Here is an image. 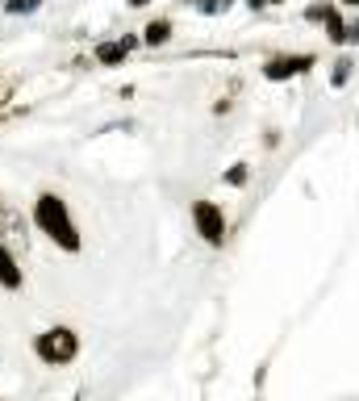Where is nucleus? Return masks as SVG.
<instances>
[{
    "label": "nucleus",
    "instance_id": "nucleus-1",
    "mask_svg": "<svg viewBox=\"0 0 359 401\" xmlns=\"http://www.w3.org/2000/svg\"><path fill=\"white\" fill-rule=\"evenodd\" d=\"M34 226L50 238V242H59L63 251H80L84 242H80V230H76V222H71V214H67V200L59 196V192H42L38 200H34Z\"/></svg>",
    "mask_w": 359,
    "mask_h": 401
},
{
    "label": "nucleus",
    "instance_id": "nucleus-2",
    "mask_svg": "<svg viewBox=\"0 0 359 401\" xmlns=\"http://www.w3.org/2000/svg\"><path fill=\"white\" fill-rule=\"evenodd\" d=\"M34 356H38L46 368H67V364H76V356H80V334H76L71 326H50V330H42V334L34 339Z\"/></svg>",
    "mask_w": 359,
    "mask_h": 401
},
{
    "label": "nucleus",
    "instance_id": "nucleus-3",
    "mask_svg": "<svg viewBox=\"0 0 359 401\" xmlns=\"http://www.w3.org/2000/svg\"><path fill=\"white\" fill-rule=\"evenodd\" d=\"M192 222H196V234L209 247L226 242V214H222V205H213V200H196V205H192Z\"/></svg>",
    "mask_w": 359,
    "mask_h": 401
},
{
    "label": "nucleus",
    "instance_id": "nucleus-4",
    "mask_svg": "<svg viewBox=\"0 0 359 401\" xmlns=\"http://www.w3.org/2000/svg\"><path fill=\"white\" fill-rule=\"evenodd\" d=\"M310 67H314V55H280V59H272L264 67V76L268 80H292V76L310 71Z\"/></svg>",
    "mask_w": 359,
    "mask_h": 401
},
{
    "label": "nucleus",
    "instance_id": "nucleus-5",
    "mask_svg": "<svg viewBox=\"0 0 359 401\" xmlns=\"http://www.w3.org/2000/svg\"><path fill=\"white\" fill-rule=\"evenodd\" d=\"M21 284H25V276H21V268L13 260V251L0 247V288H5V293H21Z\"/></svg>",
    "mask_w": 359,
    "mask_h": 401
},
{
    "label": "nucleus",
    "instance_id": "nucleus-6",
    "mask_svg": "<svg viewBox=\"0 0 359 401\" xmlns=\"http://www.w3.org/2000/svg\"><path fill=\"white\" fill-rule=\"evenodd\" d=\"M126 55H130L126 42H100V46H96V63H100V67H117Z\"/></svg>",
    "mask_w": 359,
    "mask_h": 401
},
{
    "label": "nucleus",
    "instance_id": "nucleus-7",
    "mask_svg": "<svg viewBox=\"0 0 359 401\" xmlns=\"http://www.w3.org/2000/svg\"><path fill=\"white\" fill-rule=\"evenodd\" d=\"M167 38H172V21H150V25L142 30V42H146V46H163Z\"/></svg>",
    "mask_w": 359,
    "mask_h": 401
},
{
    "label": "nucleus",
    "instance_id": "nucleus-8",
    "mask_svg": "<svg viewBox=\"0 0 359 401\" xmlns=\"http://www.w3.org/2000/svg\"><path fill=\"white\" fill-rule=\"evenodd\" d=\"M326 30H330V42H347V25H343V17H338V13H330V17H326Z\"/></svg>",
    "mask_w": 359,
    "mask_h": 401
},
{
    "label": "nucleus",
    "instance_id": "nucleus-9",
    "mask_svg": "<svg viewBox=\"0 0 359 401\" xmlns=\"http://www.w3.org/2000/svg\"><path fill=\"white\" fill-rule=\"evenodd\" d=\"M330 80H334V88H343V84L351 80V59H338L334 71H330Z\"/></svg>",
    "mask_w": 359,
    "mask_h": 401
},
{
    "label": "nucleus",
    "instance_id": "nucleus-10",
    "mask_svg": "<svg viewBox=\"0 0 359 401\" xmlns=\"http://www.w3.org/2000/svg\"><path fill=\"white\" fill-rule=\"evenodd\" d=\"M226 184H234V188H242V184H246V163H234V168L226 172Z\"/></svg>",
    "mask_w": 359,
    "mask_h": 401
},
{
    "label": "nucleus",
    "instance_id": "nucleus-11",
    "mask_svg": "<svg viewBox=\"0 0 359 401\" xmlns=\"http://www.w3.org/2000/svg\"><path fill=\"white\" fill-rule=\"evenodd\" d=\"M5 9H9V13H34V9H38V0H9Z\"/></svg>",
    "mask_w": 359,
    "mask_h": 401
},
{
    "label": "nucleus",
    "instance_id": "nucleus-12",
    "mask_svg": "<svg viewBox=\"0 0 359 401\" xmlns=\"http://www.w3.org/2000/svg\"><path fill=\"white\" fill-rule=\"evenodd\" d=\"M200 9H205V13H226V9H230V0H205Z\"/></svg>",
    "mask_w": 359,
    "mask_h": 401
},
{
    "label": "nucleus",
    "instance_id": "nucleus-13",
    "mask_svg": "<svg viewBox=\"0 0 359 401\" xmlns=\"http://www.w3.org/2000/svg\"><path fill=\"white\" fill-rule=\"evenodd\" d=\"M347 42H355V46H359V21H355V25H347Z\"/></svg>",
    "mask_w": 359,
    "mask_h": 401
},
{
    "label": "nucleus",
    "instance_id": "nucleus-14",
    "mask_svg": "<svg viewBox=\"0 0 359 401\" xmlns=\"http://www.w3.org/2000/svg\"><path fill=\"white\" fill-rule=\"evenodd\" d=\"M251 9H264V5H280V0H246Z\"/></svg>",
    "mask_w": 359,
    "mask_h": 401
},
{
    "label": "nucleus",
    "instance_id": "nucleus-15",
    "mask_svg": "<svg viewBox=\"0 0 359 401\" xmlns=\"http://www.w3.org/2000/svg\"><path fill=\"white\" fill-rule=\"evenodd\" d=\"M150 5V0H130V9H146Z\"/></svg>",
    "mask_w": 359,
    "mask_h": 401
},
{
    "label": "nucleus",
    "instance_id": "nucleus-16",
    "mask_svg": "<svg viewBox=\"0 0 359 401\" xmlns=\"http://www.w3.org/2000/svg\"><path fill=\"white\" fill-rule=\"evenodd\" d=\"M347 5H359V0H347Z\"/></svg>",
    "mask_w": 359,
    "mask_h": 401
},
{
    "label": "nucleus",
    "instance_id": "nucleus-17",
    "mask_svg": "<svg viewBox=\"0 0 359 401\" xmlns=\"http://www.w3.org/2000/svg\"><path fill=\"white\" fill-rule=\"evenodd\" d=\"M76 401H80V397H76Z\"/></svg>",
    "mask_w": 359,
    "mask_h": 401
}]
</instances>
